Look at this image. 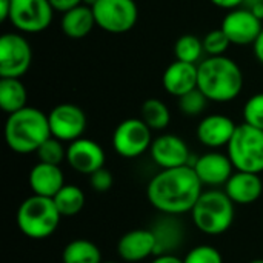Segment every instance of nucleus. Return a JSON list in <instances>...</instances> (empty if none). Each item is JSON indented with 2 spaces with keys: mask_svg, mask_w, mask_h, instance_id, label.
I'll list each match as a JSON object with an SVG mask.
<instances>
[{
  "mask_svg": "<svg viewBox=\"0 0 263 263\" xmlns=\"http://www.w3.org/2000/svg\"><path fill=\"white\" fill-rule=\"evenodd\" d=\"M51 136L62 142H74L80 139L86 129V116L82 108L74 103H60L49 114Z\"/></svg>",
  "mask_w": 263,
  "mask_h": 263,
  "instance_id": "obj_11",
  "label": "nucleus"
},
{
  "mask_svg": "<svg viewBox=\"0 0 263 263\" xmlns=\"http://www.w3.org/2000/svg\"><path fill=\"white\" fill-rule=\"evenodd\" d=\"M151 263H183V259H179L177 256L170 253V254H159V256H156L151 260Z\"/></svg>",
  "mask_w": 263,
  "mask_h": 263,
  "instance_id": "obj_35",
  "label": "nucleus"
},
{
  "mask_svg": "<svg viewBox=\"0 0 263 263\" xmlns=\"http://www.w3.org/2000/svg\"><path fill=\"white\" fill-rule=\"evenodd\" d=\"M102 263H117V262H102Z\"/></svg>",
  "mask_w": 263,
  "mask_h": 263,
  "instance_id": "obj_41",
  "label": "nucleus"
},
{
  "mask_svg": "<svg viewBox=\"0 0 263 263\" xmlns=\"http://www.w3.org/2000/svg\"><path fill=\"white\" fill-rule=\"evenodd\" d=\"M220 28L234 45H253L263 29L262 20L250 8L231 9Z\"/></svg>",
  "mask_w": 263,
  "mask_h": 263,
  "instance_id": "obj_12",
  "label": "nucleus"
},
{
  "mask_svg": "<svg viewBox=\"0 0 263 263\" xmlns=\"http://www.w3.org/2000/svg\"><path fill=\"white\" fill-rule=\"evenodd\" d=\"M66 162L74 171L91 176L105 166V151L97 142L80 137L66 146Z\"/></svg>",
  "mask_w": 263,
  "mask_h": 263,
  "instance_id": "obj_14",
  "label": "nucleus"
},
{
  "mask_svg": "<svg viewBox=\"0 0 263 263\" xmlns=\"http://www.w3.org/2000/svg\"><path fill=\"white\" fill-rule=\"evenodd\" d=\"M227 154L236 171L263 173V131L245 122L237 125L227 146Z\"/></svg>",
  "mask_w": 263,
  "mask_h": 263,
  "instance_id": "obj_6",
  "label": "nucleus"
},
{
  "mask_svg": "<svg viewBox=\"0 0 263 263\" xmlns=\"http://www.w3.org/2000/svg\"><path fill=\"white\" fill-rule=\"evenodd\" d=\"M202 182V185L206 186H225V183L230 180L233 173L236 171L231 159L228 154H222L217 151L205 153L200 157H197L191 165Z\"/></svg>",
  "mask_w": 263,
  "mask_h": 263,
  "instance_id": "obj_15",
  "label": "nucleus"
},
{
  "mask_svg": "<svg viewBox=\"0 0 263 263\" xmlns=\"http://www.w3.org/2000/svg\"><path fill=\"white\" fill-rule=\"evenodd\" d=\"M227 196L234 205H251L262 197L263 182L260 174L234 171L230 180L225 183Z\"/></svg>",
  "mask_w": 263,
  "mask_h": 263,
  "instance_id": "obj_18",
  "label": "nucleus"
},
{
  "mask_svg": "<svg viewBox=\"0 0 263 263\" xmlns=\"http://www.w3.org/2000/svg\"><path fill=\"white\" fill-rule=\"evenodd\" d=\"M151 159L160 170L191 166V153L186 142L176 134H162L156 137L149 148Z\"/></svg>",
  "mask_w": 263,
  "mask_h": 263,
  "instance_id": "obj_13",
  "label": "nucleus"
},
{
  "mask_svg": "<svg viewBox=\"0 0 263 263\" xmlns=\"http://www.w3.org/2000/svg\"><path fill=\"white\" fill-rule=\"evenodd\" d=\"M213 5H216V6H219V8H222V9H228V11H231V9H236V8H240L247 0H210Z\"/></svg>",
  "mask_w": 263,
  "mask_h": 263,
  "instance_id": "obj_34",
  "label": "nucleus"
},
{
  "mask_svg": "<svg viewBox=\"0 0 263 263\" xmlns=\"http://www.w3.org/2000/svg\"><path fill=\"white\" fill-rule=\"evenodd\" d=\"M151 128L142 119H126L117 125L112 134L114 151L125 159H136L145 154L153 143Z\"/></svg>",
  "mask_w": 263,
  "mask_h": 263,
  "instance_id": "obj_8",
  "label": "nucleus"
},
{
  "mask_svg": "<svg viewBox=\"0 0 263 263\" xmlns=\"http://www.w3.org/2000/svg\"><path fill=\"white\" fill-rule=\"evenodd\" d=\"M114 183V177L112 174L103 166L100 170H97L96 173H92L89 176V185L96 193H106L112 188Z\"/></svg>",
  "mask_w": 263,
  "mask_h": 263,
  "instance_id": "obj_32",
  "label": "nucleus"
},
{
  "mask_svg": "<svg viewBox=\"0 0 263 263\" xmlns=\"http://www.w3.org/2000/svg\"><path fill=\"white\" fill-rule=\"evenodd\" d=\"M203 185L193 166L160 170L148 183L146 196L149 203L165 216L191 213Z\"/></svg>",
  "mask_w": 263,
  "mask_h": 263,
  "instance_id": "obj_1",
  "label": "nucleus"
},
{
  "mask_svg": "<svg viewBox=\"0 0 263 263\" xmlns=\"http://www.w3.org/2000/svg\"><path fill=\"white\" fill-rule=\"evenodd\" d=\"M54 17L49 0H12L9 22L22 32L37 34L45 31Z\"/></svg>",
  "mask_w": 263,
  "mask_h": 263,
  "instance_id": "obj_10",
  "label": "nucleus"
},
{
  "mask_svg": "<svg viewBox=\"0 0 263 263\" xmlns=\"http://www.w3.org/2000/svg\"><path fill=\"white\" fill-rule=\"evenodd\" d=\"M142 120L154 131L165 129L171 122V112L168 106L159 99H148L142 105Z\"/></svg>",
  "mask_w": 263,
  "mask_h": 263,
  "instance_id": "obj_25",
  "label": "nucleus"
},
{
  "mask_svg": "<svg viewBox=\"0 0 263 263\" xmlns=\"http://www.w3.org/2000/svg\"><path fill=\"white\" fill-rule=\"evenodd\" d=\"M248 263H263V259H254V260H251V262Z\"/></svg>",
  "mask_w": 263,
  "mask_h": 263,
  "instance_id": "obj_40",
  "label": "nucleus"
},
{
  "mask_svg": "<svg viewBox=\"0 0 263 263\" xmlns=\"http://www.w3.org/2000/svg\"><path fill=\"white\" fill-rule=\"evenodd\" d=\"M183 263H223L220 251L211 245H199L190 250Z\"/></svg>",
  "mask_w": 263,
  "mask_h": 263,
  "instance_id": "obj_31",
  "label": "nucleus"
},
{
  "mask_svg": "<svg viewBox=\"0 0 263 263\" xmlns=\"http://www.w3.org/2000/svg\"><path fill=\"white\" fill-rule=\"evenodd\" d=\"M197 79H199L197 65L176 60L165 69L162 83L168 94L179 99L183 94L197 88Z\"/></svg>",
  "mask_w": 263,
  "mask_h": 263,
  "instance_id": "obj_19",
  "label": "nucleus"
},
{
  "mask_svg": "<svg viewBox=\"0 0 263 263\" xmlns=\"http://www.w3.org/2000/svg\"><path fill=\"white\" fill-rule=\"evenodd\" d=\"M28 91L20 79L0 77V108L6 114L17 112L26 106Z\"/></svg>",
  "mask_w": 263,
  "mask_h": 263,
  "instance_id": "obj_22",
  "label": "nucleus"
},
{
  "mask_svg": "<svg viewBox=\"0 0 263 263\" xmlns=\"http://www.w3.org/2000/svg\"><path fill=\"white\" fill-rule=\"evenodd\" d=\"M11 5H12V0H0V20L2 22L9 20Z\"/></svg>",
  "mask_w": 263,
  "mask_h": 263,
  "instance_id": "obj_37",
  "label": "nucleus"
},
{
  "mask_svg": "<svg viewBox=\"0 0 263 263\" xmlns=\"http://www.w3.org/2000/svg\"><path fill=\"white\" fill-rule=\"evenodd\" d=\"M60 219L62 216L51 197L32 194L17 210V227L20 233L34 240L52 236L59 228Z\"/></svg>",
  "mask_w": 263,
  "mask_h": 263,
  "instance_id": "obj_5",
  "label": "nucleus"
},
{
  "mask_svg": "<svg viewBox=\"0 0 263 263\" xmlns=\"http://www.w3.org/2000/svg\"><path fill=\"white\" fill-rule=\"evenodd\" d=\"M91 8L97 26L111 34L131 31L139 18V9L134 0H97Z\"/></svg>",
  "mask_w": 263,
  "mask_h": 263,
  "instance_id": "obj_7",
  "label": "nucleus"
},
{
  "mask_svg": "<svg viewBox=\"0 0 263 263\" xmlns=\"http://www.w3.org/2000/svg\"><path fill=\"white\" fill-rule=\"evenodd\" d=\"M29 188L32 194L43 197H54L66 183L65 174L60 166L39 162L29 171Z\"/></svg>",
  "mask_w": 263,
  "mask_h": 263,
  "instance_id": "obj_20",
  "label": "nucleus"
},
{
  "mask_svg": "<svg viewBox=\"0 0 263 263\" xmlns=\"http://www.w3.org/2000/svg\"><path fill=\"white\" fill-rule=\"evenodd\" d=\"M203 49L210 57H216V55H225V52L228 51L231 40L228 39V35L223 32L222 28L219 29H213L210 31L205 37H203Z\"/></svg>",
  "mask_w": 263,
  "mask_h": 263,
  "instance_id": "obj_29",
  "label": "nucleus"
},
{
  "mask_svg": "<svg viewBox=\"0 0 263 263\" xmlns=\"http://www.w3.org/2000/svg\"><path fill=\"white\" fill-rule=\"evenodd\" d=\"M208 102L210 100L206 99V96L199 88H196V89L183 94L182 97H179V109L185 116L194 117V116H199L205 111Z\"/></svg>",
  "mask_w": 263,
  "mask_h": 263,
  "instance_id": "obj_28",
  "label": "nucleus"
},
{
  "mask_svg": "<svg viewBox=\"0 0 263 263\" xmlns=\"http://www.w3.org/2000/svg\"><path fill=\"white\" fill-rule=\"evenodd\" d=\"M157 240L153 230L137 228L125 233L117 242L119 257L125 262H142L151 256H156Z\"/></svg>",
  "mask_w": 263,
  "mask_h": 263,
  "instance_id": "obj_16",
  "label": "nucleus"
},
{
  "mask_svg": "<svg viewBox=\"0 0 263 263\" xmlns=\"http://www.w3.org/2000/svg\"><path fill=\"white\" fill-rule=\"evenodd\" d=\"M237 125L223 114H210L197 125V139L208 148L228 146Z\"/></svg>",
  "mask_w": 263,
  "mask_h": 263,
  "instance_id": "obj_17",
  "label": "nucleus"
},
{
  "mask_svg": "<svg viewBox=\"0 0 263 263\" xmlns=\"http://www.w3.org/2000/svg\"><path fill=\"white\" fill-rule=\"evenodd\" d=\"M63 263H102V251L100 248L88 240V239H76L71 240L63 253H62Z\"/></svg>",
  "mask_w": 263,
  "mask_h": 263,
  "instance_id": "obj_23",
  "label": "nucleus"
},
{
  "mask_svg": "<svg viewBox=\"0 0 263 263\" xmlns=\"http://www.w3.org/2000/svg\"><path fill=\"white\" fill-rule=\"evenodd\" d=\"M52 199L62 217L77 216L83 210L86 202L85 193L76 185H65Z\"/></svg>",
  "mask_w": 263,
  "mask_h": 263,
  "instance_id": "obj_24",
  "label": "nucleus"
},
{
  "mask_svg": "<svg viewBox=\"0 0 263 263\" xmlns=\"http://www.w3.org/2000/svg\"><path fill=\"white\" fill-rule=\"evenodd\" d=\"M253 51H254L256 59L263 65V29L259 34V37L256 39V42L253 43Z\"/></svg>",
  "mask_w": 263,
  "mask_h": 263,
  "instance_id": "obj_36",
  "label": "nucleus"
},
{
  "mask_svg": "<svg viewBox=\"0 0 263 263\" xmlns=\"http://www.w3.org/2000/svg\"><path fill=\"white\" fill-rule=\"evenodd\" d=\"M205 49H203V42L194 35V34H183L177 39L174 45V55L180 62L186 63H194L199 65L202 60Z\"/></svg>",
  "mask_w": 263,
  "mask_h": 263,
  "instance_id": "obj_26",
  "label": "nucleus"
},
{
  "mask_svg": "<svg viewBox=\"0 0 263 263\" xmlns=\"http://www.w3.org/2000/svg\"><path fill=\"white\" fill-rule=\"evenodd\" d=\"M97 0H83V5H88V6H92Z\"/></svg>",
  "mask_w": 263,
  "mask_h": 263,
  "instance_id": "obj_39",
  "label": "nucleus"
},
{
  "mask_svg": "<svg viewBox=\"0 0 263 263\" xmlns=\"http://www.w3.org/2000/svg\"><path fill=\"white\" fill-rule=\"evenodd\" d=\"M193 223L199 231L208 236L227 233L234 222V202L225 191H203L191 210Z\"/></svg>",
  "mask_w": 263,
  "mask_h": 263,
  "instance_id": "obj_4",
  "label": "nucleus"
},
{
  "mask_svg": "<svg viewBox=\"0 0 263 263\" xmlns=\"http://www.w3.org/2000/svg\"><path fill=\"white\" fill-rule=\"evenodd\" d=\"M245 123L263 131V92L251 96L243 106Z\"/></svg>",
  "mask_w": 263,
  "mask_h": 263,
  "instance_id": "obj_30",
  "label": "nucleus"
},
{
  "mask_svg": "<svg viewBox=\"0 0 263 263\" xmlns=\"http://www.w3.org/2000/svg\"><path fill=\"white\" fill-rule=\"evenodd\" d=\"M250 9H251L260 20H263V0H253V3L250 5Z\"/></svg>",
  "mask_w": 263,
  "mask_h": 263,
  "instance_id": "obj_38",
  "label": "nucleus"
},
{
  "mask_svg": "<svg viewBox=\"0 0 263 263\" xmlns=\"http://www.w3.org/2000/svg\"><path fill=\"white\" fill-rule=\"evenodd\" d=\"M96 25L97 23L92 8L83 3L63 12L60 22V28L63 34L72 40H80L86 37Z\"/></svg>",
  "mask_w": 263,
  "mask_h": 263,
  "instance_id": "obj_21",
  "label": "nucleus"
},
{
  "mask_svg": "<svg viewBox=\"0 0 263 263\" xmlns=\"http://www.w3.org/2000/svg\"><path fill=\"white\" fill-rule=\"evenodd\" d=\"M37 157H39V162L60 166L62 162L66 160V148L63 146L62 140L51 136L37 149Z\"/></svg>",
  "mask_w": 263,
  "mask_h": 263,
  "instance_id": "obj_27",
  "label": "nucleus"
},
{
  "mask_svg": "<svg viewBox=\"0 0 263 263\" xmlns=\"http://www.w3.org/2000/svg\"><path fill=\"white\" fill-rule=\"evenodd\" d=\"M51 137L48 114L42 109L25 106L8 114L5 123V140L9 149L17 154L37 153L40 145Z\"/></svg>",
  "mask_w": 263,
  "mask_h": 263,
  "instance_id": "obj_3",
  "label": "nucleus"
},
{
  "mask_svg": "<svg viewBox=\"0 0 263 263\" xmlns=\"http://www.w3.org/2000/svg\"><path fill=\"white\" fill-rule=\"evenodd\" d=\"M31 62V45L22 34L6 32L0 37V77L22 79Z\"/></svg>",
  "mask_w": 263,
  "mask_h": 263,
  "instance_id": "obj_9",
  "label": "nucleus"
},
{
  "mask_svg": "<svg viewBox=\"0 0 263 263\" xmlns=\"http://www.w3.org/2000/svg\"><path fill=\"white\" fill-rule=\"evenodd\" d=\"M197 88L210 102L227 103L239 97L243 88L240 66L227 55H216L197 65Z\"/></svg>",
  "mask_w": 263,
  "mask_h": 263,
  "instance_id": "obj_2",
  "label": "nucleus"
},
{
  "mask_svg": "<svg viewBox=\"0 0 263 263\" xmlns=\"http://www.w3.org/2000/svg\"><path fill=\"white\" fill-rule=\"evenodd\" d=\"M51 6L54 8V11H59V12H66L79 5L83 3V0H49Z\"/></svg>",
  "mask_w": 263,
  "mask_h": 263,
  "instance_id": "obj_33",
  "label": "nucleus"
}]
</instances>
